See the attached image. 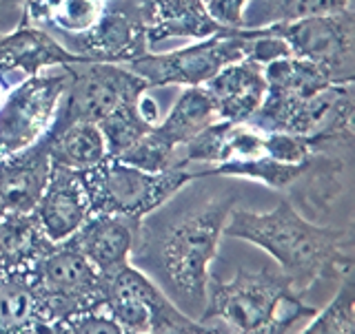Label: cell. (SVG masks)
I'll list each match as a JSON object with an SVG mask.
<instances>
[{"mask_svg":"<svg viewBox=\"0 0 355 334\" xmlns=\"http://www.w3.org/2000/svg\"><path fill=\"white\" fill-rule=\"evenodd\" d=\"M236 206V195H218L187 202L171 213L160 208L142 219L131 263L147 272L193 319L202 317L211 266Z\"/></svg>","mask_w":355,"mask_h":334,"instance_id":"obj_1","label":"cell"},{"mask_svg":"<svg viewBox=\"0 0 355 334\" xmlns=\"http://www.w3.org/2000/svg\"><path fill=\"white\" fill-rule=\"evenodd\" d=\"M225 237L264 250L302 295L315 284L342 281L353 268V230L315 224L291 199H280L264 213L236 206Z\"/></svg>","mask_w":355,"mask_h":334,"instance_id":"obj_2","label":"cell"},{"mask_svg":"<svg viewBox=\"0 0 355 334\" xmlns=\"http://www.w3.org/2000/svg\"><path fill=\"white\" fill-rule=\"evenodd\" d=\"M318 308L304 301V295L277 268H238L231 279L211 275L207 288L205 321H216L233 334H291Z\"/></svg>","mask_w":355,"mask_h":334,"instance_id":"obj_3","label":"cell"},{"mask_svg":"<svg viewBox=\"0 0 355 334\" xmlns=\"http://www.w3.org/2000/svg\"><path fill=\"white\" fill-rule=\"evenodd\" d=\"M78 175L87 191L92 213L127 215L136 219L149 217L175 199L187 186L198 182V175L189 169L149 173L116 158H105Z\"/></svg>","mask_w":355,"mask_h":334,"instance_id":"obj_4","label":"cell"},{"mask_svg":"<svg viewBox=\"0 0 355 334\" xmlns=\"http://www.w3.org/2000/svg\"><path fill=\"white\" fill-rule=\"evenodd\" d=\"M249 33L247 29H225L187 44L182 49L153 53L129 62L127 66L138 73L149 89L155 86H205L225 66L247 58Z\"/></svg>","mask_w":355,"mask_h":334,"instance_id":"obj_5","label":"cell"},{"mask_svg":"<svg viewBox=\"0 0 355 334\" xmlns=\"http://www.w3.org/2000/svg\"><path fill=\"white\" fill-rule=\"evenodd\" d=\"M29 277L51 321L94 313L105 304V275L98 272L69 239L55 243Z\"/></svg>","mask_w":355,"mask_h":334,"instance_id":"obj_6","label":"cell"},{"mask_svg":"<svg viewBox=\"0 0 355 334\" xmlns=\"http://www.w3.org/2000/svg\"><path fill=\"white\" fill-rule=\"evenodd\" d=\"M67 89L55 115V127L71 122L98 124L118 106L136 102L149 91V84L125 64L109 62H76L67 64Z\"/></svg>","mask_w":355,"mask_h":334,"instance_id":"obj_7","label":"cell"},{"mask_svg":"<svg viewBox=\"0 0 355 334\" xmlns=\"http://www.w3.org/2000/svg\"><path fill=\"white\" fill-rule=\"evenodd\" d=\"M103 308L133 334H171L193 321L136 263L105 275Z\"/></svg>","mask_w":355,"mask_h":334,"instance_id":"obj_8","label":"cell"},{"mask_svg":"<svg viewBox=\"0 0 355 334\" xmlns=\"http://www.w3.org/2000/svg\"><path fill=\"white\" fill-rule=\"evenodd\" d=\"M67 89L64 66L25 77L0 104V158L29 149L47 136Z\"/></svg>","mask_w":355,"mask_h":334,"instance_id":"obj_9","label":"cell"},{"mask_svg":"<svg viewBox=\"0 0 355 334\" xmlns=\"http://www.w3.org/2000/svg\"><path fill=\"white\" fill-rule=\"evenodd\" d=\"M286 42L295 58L318 64L336 84H353L355 73V14L353 9L340 14L302 18L286 25L266 27Z\"/></svg>","mask_w":355,"mask_h":334,"instance_id":"obj_10","label":"cell"},{"mask_svg":"<svg viewBox=\"0 0 355 334\" xmlns=\"http://www.w3.org/2000/svg\"><path fill=\"white\" fill-rule=\"evenodd\" d=\"M67 49L80 55L87 62L129 64L149 53L147 31L140 14L138 0H127L125 5L105 9L103 18L83 36L69 38Z\"/></svg>","mask_w":355,"mask_h":334,"instance_id":"obj_11","label":"cell"},{"mask_svg":"<svg viewBox=\"0 0 355 334\" xmlns=\"http://www.w3.org/2000/svg\"><path fill=\"white\" fill-rule=\"evenodd\" d=\"M76 62L87 60L69 51L42 27L27 25L20 20L16 29L0 33V71L16 77L18 82Z\"/></svg>","mask_w":355,"mask_h":334,"instance_id":"obj_12","label":"cell"},{"mask_svg":"<svg viewBox=\"0 0 355 334\" xmlns=\"http://www.w3.org/2000/svg\"><path fill=\"white\" fill-rule=\"evenodd\" d=\"M142 219L127 215L92 213L69 239L98 272L111 275L131 263Z\"/></svg>","mask_w":355,"mask_h":334,"instance_id":"obj_13","label":"cell"},{"mask_svg":"<svg viewBox=\"0 0 355 334\" xmlns=\"http://www.w3.org/2000/svg\"><path fill=\"white\" fill-rule=\"evenodd\" d=\"M40 228L53 243L71 239L92 215L89 197L76 171L51 164L44 191L33 208Z\"/></svg>","mask_w":355,"mask_h":334,"instance_id":"obj_14","label":"cell"},{"mask_svg":"<svg viewBox=\"0 0 355 334\" xmlns=\"http://www.w3.org/2000/svg\"><path fill=\"white\" fill-rule=\"evenodd\" d=\"M138 7L149 51L169 40L198 42L225 31L209 16L205 0H138Z\"/></svg>","mask_w":355,"mask_h":334,"instance_id":"obj_15","label":"cell"},{"mask_svg":"<svg viewBox=\"0 0 355 334\" xmlns=\"http://www.w3.org/2000/svg\"><path fill=\"white\" fill-rule=\"evenodd\" d=\"M49 173L51 160L44 138L29 149L0 158V208L5 213H33Z\"/></svg>","mask_w":355,"mask_h":334,"instance_id":"obj_16","label":"cell"},{"mask_svg":"<svg viewBox=\"0 0 355 334\" xmlns=\"http://www.w3.org/2000/svg\"><path fill=\"white\" fill-rule=\"evenodd\" d=\"M218 111V120L249 122L264 102V69L247 58L225 66L205 84Z\"/></svg>","mask_w":355,"mask_h":334,"instance_id":"obj_17","label":"cell"},{"mask_svg":"<svg viewBox=\"0 0 355 334\" xmlns=\"http://www.w3.org/2000/svg\"><path fill=\"white\" fill-rule=\"evenodd\" d=\"M55 243L33 213H5L0 219V272H31Z\"/></svg>","mask_w":355,"mask_h":334,"instance_id":"obj_18","label":"cell"},{"mask_svg":"<svg viewBox=\"0 0 355 334\" xmlns=\"http://www.w3.org/2000/svg\"><path fill=\"white\" fill-rule=\"evenodd\" d=\"M214 122H218V111L214 100L207 93V89L184 86L171 111L158 124L151 127V131L175 155V169H178V155H180L184 144L191 142L200 131H205Z\"/></svg>","mask_w":355,"mask_h":334,"instance_id":"obj_19","label":"cell"},{"mask_svg":"<svg viewBox=\"0 0 355 334\" xmlns=\"http://www.w3.org/2000/svg\"><path fill=\"white\" fill-rule=\"evenodd\" d=\"M51 324L29 272H0V334H49Z\"/></svg>","mask_w":355,"mask_h":334,"instance_id":"obj_20","label":"cell"},{"mask_svg":"<svg viewBox=\"0 0 355 334\" xmlns=\"http://www.w3.org/2000/svg\"><path fill=\"white\" fill-rule=\"evenodd\" d=\"M53 166L69 171H87L100 164L107 155V144L98 124L94 122H71V124L51 127L44 136Z\"/></svg>","mask_w":355,"mask_h":334,"instance_id":"obj_21","label":"cell"},{"mask_svg":"<svg viewBox=\"0 0 355 334\" xmlns=\"http://www.w3.org/2000/svg\"><path fill=\"white\" fill-rule=\"evenodd\" d=\"M353 0H249L244 11V29L286 25L302 18L340 14L353 9Z\"/></svg>","mask_w":355,"mask_h":334,"instance_id":"obj_22","label":"cell"},{"mask_svg":"<svg viewBox=\"0 0 355 334\" xmlns=\"http://www.w3.org/2000/svg\"><path fill=\"white\" fill-rule=\"evenodd\" d=\"M297 334H355V288L351 277H344L336 297Z\"/></svg>","mask_w":355,"mask_h":334,"instance_id":"obj_23","label":"cell"},{"mask_svg":"<svg viewBox=\"0 0 355 334\" xmlns=\"http://www.w3.org/2000/svg\"><path fill=\"white\" fill-rule=\"evenodd\" d=\"M136 102L118 106L116 111H111L109 115H105L98 122V129L103 133L105 144H107L109 158H120L122 153H127L133 144L151 129L147 122L138 115Z\"/></svg>","mask_w":355,"mask_h":334,"instance_id":"obj_24","label":"cell"},{"mask_svg":"<svg viewBox=\"0 0 355 334\" xmlns=\"http://www.w3.org/2000/svg\"><path fill=\"white\" fill-rule=\"evenodd\" d=\"M107 5L109 3H105V0H60L51 9L47 25L69 38L83 36V33L96 27Z\"/></svg>","mask_w":355,"mask_h":334,"instance_id":"obj_25","label":"cell"},{"mask_svg":"<svg viewBox=\"0 0 355 334\" xmlns=\"http://www.w3.org/2000/svg\"><path fill=\"white\" fill-rule=\"evenodd\" d=\"M49 334H133V332L122 328L105 308H100L94 310V313L53 321Z\"/></svg>","mask_w":355,"mask_h":334,"instance_id":"obj_26","label":"cell"},{"mask_svg":"<svg viewBox=\"0 0 355 334\" xmlns=\"http://www.w3.org/2000/svg\"><path fill=\"white\" fill-rule=\"evenodd\" d=\"M318 149L311 144V140L293 136V133L282 131H264V155L277 162L286 164H300L309 160Z\"/></svg>","mask_w":355,"mask_h":334,"instance_id":"obj_27","label":"cell"},{"mask_svg":"<svg viewBox=\"0 0 355 334\" xmlns=\"http://www.w3.org/2000/svg\"><path fill=\"white\" fill-rule=\"evenodd\" d=\"M249 0H205L209 16L225 29H244V11Z\"/></svg>","mask_w":355,"mask_h":334,"instance_id":"obj_28","label":"cell"},{"mask_svg":"<svg viewBox=\"0 0 355 334\" xmlns=\"http://www.w3.org/2000/svg\"><path fill=\"white\" fill-rule=\"evenodd\" d=\"M136 109H138V115L147 122L149 127H155L158 122L162 120L160 118V106L158 102L149 95V91H144L140 98H138V102H136Z\"/></svg>","mask_w":355,"mask_h":334,"instance_id":"obj_29","label":"cell"},{"mask_svg":"<svg viewBox=\"0 0 355 334\" xmlns=\"http://www.w3.org/2000/svg\"><path fill=\"white\" fill-rule=\"evenodd\" d=\"M171 334H233V332L229 328H225L222 324H216V321L193 319L189 326H184L182 330H178V332H171Z\"/></svg>","mask_w":355,"mask_h":334,"instance_id":"obj_30","label":"cell"},{"mask_svg":"<svg viewBox=\"0 0 355 334\" xmlns=\"http://www.w3.org/2000/svg\"><path fill=\"white\" fill-rule=\"evenodd\" d=\"M14 84H18L16 77H11V75H7V73L0 71V104H3V100L7 98L9 89L14 86Z\"/></svg>","mask_w":355,"mask_h":334,"instance_id":"obj_31","label":"cell"},{"mask_svg":"<svg viewBox=\"0 0 355 334\" xmlns=\"http://www.w3.org/2000/svg\"><path fill=\"white\" fill-rule=\"evenodd\" d=\"M5 3H9V5H18V3H22V0H5Z\"/></svg>","mask_w":355,"mask_h":334,"instance_id":"obj_32","label":"cell"},{"mask_svg":"<svg viewBox=\"0 0 355 334\" xmlns=\"http://www.w3.org/2000/svg\"><path fill=\"white\" fill-rule=\"evenodd\" d=\"M3 215H5V210H3V208H0V219H3Z\"/></svg>","mask_w":355,"mask_h":334,"instance_id":"obj_33","label":"cell"},{"mask_svg":"<svg viewBox=\"0 0 355 334\" xmlns=\"http://www.w3.org/2000/svg\"><path fill=\"white\" fill-rule=\"evenodd\" d=\"M105 3H111V0H105Z\"/></svg>","mask_w":355,"mask_h":334,"instance_id":"obj_34","label":"cell"}]
</instances>
